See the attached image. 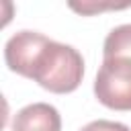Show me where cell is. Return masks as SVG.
Here are the masks:
<instances>
[{"label": "cell", "instance_id": "1", "mask_svg": "<svg viewBox=\"0 0 131 131\" xmlns=\"http://www.w3.org/2000/svg\"><path fill=\"white\" fill-rule=\"evenodd\" d=\"M27 78L55 94L74 92L84 78V59L76 47L47 39L37 51Z\"/></svg>", "mask_w": 131, "mask_h": 131}, {"label": "cell", "instance_id": "2", "mask_svg": "<svg viewBox=\"0 0 131 131\" xmlns=\"http://www.w3.org/2000/svg\"><path fill=\"white\" fill-rule=\"evenodd\" d=\"M98 102L113 111H131V57H106L94 80Z\"/></svg>", "mask_w": 131, "mask_h": 131}, {"label": "cell", "instance_id": "3", "mask_svg": "<svg viewBox=\"0 0 131 131\" xmlns=\"http://www.w3.org/2000/svg\"><path fill=\"white\" fill-rule=\"evenodd\" d=\"M49 37L37 33V31H18L14 33L6 45H4V59L10 72H16L27 78L29 68L37 55V51L43 47V43Z\"/></svg>", "mask_w": 131, "mask_h": 131}, {"label": "cell", "instance_id": "4", "mask_svg": "<svg viewBox=\"0 0 131 131\" xmlns=\"http://www.w3.org/2000/svg\"><path fill=\"white\" fill-rule=\"evenodd\" d=\"M12 131H61V117L47 102L23 106L12 119Z\"/></svg>", "mask_w": 131, "mask_h": 131}, {"label": "cell", "instance_id": "5", "mask_svg": "<svg viewBox=\"0 0 131 131\" xmlns=\"http://www.w3.org/2000/svg\"><path fill=\"white\" fill-rule=\"evenodd\" d=\"M102 57H131V23L119 25L106 35Z\"/></svg>", "mask_w": 131, "mask_h": 131}, {"label": "cell", "instance_id": "6", "mask_svg": "<svg viewBox=\"0 0 131 131\" xmlns=\"http://www.w3.org/2000/svg\"><path fill=\"white\" fill-rule=\"evenodd\" d=\"M80 131H131L125 123H119V121H106V119H98V121H92L88 125H84Z\"/></svg>", "mask_w": 131, "mask_h": 131}, {"label": "cell", "instance_id": "7", "mask_svg": "<svg viewBox=\"0 0 131 131\" xmlns=\"http://www.w3.org/2000/svg\"><path fill=\"white\" fill-rule=\"evenodd\" d=\"M127 6H131V2H125V4H113V2H108V4H92V2H88V4H78V2H70V8H74L76 12H82V14H90V12H100V10H106V8H127Z\"/></svg>", "mask_w": 131, "mask_h": 131}]
</instances>
